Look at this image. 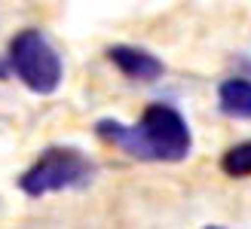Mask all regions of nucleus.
Masks as SVG:
<instances>
[{"label":"nucleus","instance_id":"f257e3e1","mask_svg":"<svg viewBox=\"0 0 251 229\" xmlns=\"http://www.w3.org/2000/svg\"><path fill=\"white\" fill-rule=\"evenodd\" d=\"M95 135L101 141L126 150L132 159H147V162H181L193 150L190 125L169 104H150L141 113L138 125H123L117 119H98Z\"/></svg>","mask_w":251,"mask_h":229},{"label":"nucleus","instance_id":"f03ea898","mask_svg":"<svg viewBox=\"0 0 251 229\" xmlns=\"http://www.w3.org/2000/svg\"><path fill=\"white\" fill-rule=\"evenodd\" d=\"M98 165L77 147H49L34 159L31 168H25L19 177V189L34 199L61 193V189L86 186L95 177Z\"/></svg>","mask_w":251,"mask_h":229},{"label":"nucleus","instance_id":"7ed1b4c3","mask_svg":"<svg viewBox=\"0 0 251 229\" xmlns=\"http://www.w3.org/2000/svg\"><path fill=\"white\" fill-rule=\"evenodd\" d=\"M9 70L34 95H52L61 86V58L40 31L25 28L9 40Z\"/></svg>","mask_w":251,"mask_h":229},{"label":"nucleus","instance_id":"20e7f679","mask_svg":"<svg viewBox=\"0 0 251 229\" xmlns=\"http://www.w3.org/2000/svg\"><path fill=\"white\" fill-rule=\"evenodd\" d=\"M107 58L117 65V70L123 76H129V80H138V83H153L162 76V61L156 55H150L147 49H138V46H110L107 49Z\"/></svg>","mask_w":251,"mask_h":229},{"label":"nucleus","instance_id":"39448f33","mask_svg":"<svg viewBox=\"0 0 251 229\" xmlns=\"http://www.w3.org/2000/svg\"><path fill=\"white\" fill-rule=\"evenodd\" d=\"M218 107L224 116L251 119V80H242V76L224 80L218 89Z\"/></svg>","mask_w":251,"mask_h":229},{"label":"nucleus","instance_id":"423d86ee","mask_svg":"<svg viewBox=\"0 0 251 229\" xmlns=\"http://www.w3.org/2000/svg\"><path fill=\"white\" fill-rule=\"evenodd\" d=\"M221 171L227 177H251V141L233 144L221 156Z\"/></svg>","mask_w":251,"mask_h":229},{"label":"nucleus","instance_id":"0eeeda50","mask_svg":"<svg viewBox=\"0 0 251 229\" xmlns=\"http://www.w3.org/2000/svg\"><path fill=\"white\" fill-rule=\"evenodd\" d=\"M3 73H6V68H3V65H0V80H3Z\"/></svg>","mask_w":251,"mask_h":229}]
</instances>
